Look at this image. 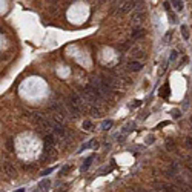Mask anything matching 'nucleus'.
Masks as SVG:
<instances>
[{"instance_id": "14", "label": "nucleus", "mask_w": 192, "mask_h": 192, "mask_svg": "<svg viewBox=\"0 0 192 192\" xmlns=\"http://www.w3.org/2000/svg\"><path fill=\"white\" fill-rule=\"evenodd\" d=\"M88 114H91L92 117H100V115H102V112H100V109H98V106H89Z\"/></svg>"}, {"instance_id": "19", "label": "nucleus", "mask_w": 192, "mask_h": 192, "mask_svg": "<svg viewBox=\"0 0 192 192\" xmlns=\"http://www.w3.org/2000/svg\"><path fill=\"white\" fill-rule=\"evenodd\" d=\"M171 40H172V31H168V33L164 34V37H163V43H164V45H168Z\"/></svg>"}, {"instance_id": "36", "label": "nucleus", "mask_w": 192, "mask_h": 192, "mask_svg": "<svg viewBox=\"0 0 192 192\" xmlns=\"http://www.w3.org/2000/svg\"><path fill=\"white\" fill-rule=\"evenodd\" d=\"M112 2H117V0H112Z\"/></svg>"}, {"instance_id": "1", "label": "nucleus", "mask_w": 192, "mask_h": 192, "mask_svg": "<svg viewBox=\"0 0 192 192\" xmlns=\"http://www.w3.org/2000/svg\"><path fill=\"white\" fill-rule=\"evenodd\" d=\"M69 102H71L76 108L80 111V114H85V112H88V109H89V106H88V103L85 102V100L80 97L78 94H76V92H72L71 95H69Z\"/></svg>"}, {"instance_id": "31", "label": "nucleus", "mask_w": 192, "mask_h": 192, "mask_svg": "<svg viewBox=\"0 0 192 192\" xmlns=\"http://www.w3.org/2000/svg\"><path fill=\"white\" fill-rule=\"evenodd\" d=\"M15 192H25V188H22V189H17Z\"/></svg>"}, {"instance_id": "20", "label": "nucleus", "mask_w": 192, "mask_h": 192, "mask_svg": "<svg viewBox=\"0 0 192 192\" xmlns=\"http://www.w3.org/2000/svg\"><path fill=\"white\" fill-rule=\"evenodd\" d=\"M177 58H178V52L175 51V49H172V51H171V54H169V62L174 63L175 60H177Z\"/></svg>"}, {"instance_id": "12", "label": "nucleus", "mask_w": 192, "mask_h": 192, "mask_svg": "<svg viewBox=\"0 0 192 192\" xmlns=\"http://www.w3.org/2000/svg\"><path fill=\"white\" fill-rule=\"evenodd\" d=\"M49 186H51L49 180H42L39 183V186H37V189H39V191H46V189H49Z\"/></svg>"}, {"instance_id": "28", "label": "nucleus", "mask_w": 192, "mask_h": 192, "mask_svg": "<svg viewBox=\"0 0 192 192\" xmlns=\"http://www.w3.org/2000/svg\"><path fill=\"white\" fill-rule=\"evenodd\" d=\"M154 140H155V137H154V135H149V137L146 138V143H148V145H152Z\"/></svg>"}, {"instance_id": "34", "label": "nucleus", "mask_w": 192, "mask_h": 192, "mask_svg": "<svg viewBox=\"0 0 192 192\" xmlns=\"http://www.w3.org/2000/svg\"><path fill=\"white\" fill-rule=\"evenodd\" d=\"M34 192H39V191H37V189H35V191H34Z\"/></svg>"}, {"instance_id": "5", "label": "nucleus", "mask_w": 192, "mask_h": 192, "mask_svg": "<svg viewBox=\"0 0 192 192\" xmlns=\"http://www.w3.org/2000/svg\"><path fill=\"white\" fill-rule=\"evenodd\" d=\"M126 68L129 69L131 72H140L143 69V65H141V62H138V60H131V62H128Z\"/></svg>"}, {"instance_id": "17", "label": "nucleus", "mask_w": 192, "mask_h": 192, "mask_svg": "<svg viewBox=\"0 0 192 192\" xmlns=\"http://www.w3.org/2000/svg\"><path fill=\"white\" fill-rule=\"evenodd\" d=\"M112 125H114L112 120H105L103 123H102V129H103V131H108V129H111V128H112Z\"/></svg>"}, {"instance_id": "2", "label": "nucleus", "mask_w": 192, "mask_h": 192, "mask_svg": "<svg viewBox=\"0 0 192 192\" xmlns=\"http://www.w3.org/2000/svg\"><path fill=\"white\" fill-rule=\"evenodd\" d=\"M91 85L97 88V91L100 92V95H102L103 98H108L109 95H111V92H112V89H111V88L108 86V85H105V83H103V80L100 78V77H97V78H92V82H91Z\"/></svg>"}, {"instance_id": "7", "label": "nucleus", "mask_w": 192, "mask_h": 192, "mask_svg": "<svg viewBox=\"0 0 192 192\" xmlns=\"http://www.w3.org/2000/svg\"><path fill=\"white\" fill-rule=\"evenodd\" d=\"M145 34H146V31H145V28L143 26H135L134 29H132V39H141V37H145Z\"/></svg>"}, {"instance_id": "30", "label": "nucleus", "mask_w": 192, "mask_h": 192, "mask_svg": "<svg viewBox=\"0 0 192 192\" xmlns=\"http://www.w3.org/2000/svg\"><path fill=\"white\" fill-rule=\"evenodd\" d=\"M164 8H166V11H171V5H169V2L164 3Z\"/></svg>"}, {"instance_id": "9", "label": "nucleus", "mask_w": 192, "mask_h": 192, "mask_svg": "<svg viewBox=\"0 0 192 192\" xmlns=\"http://www.w3.org/2000/svg\"><path fill=\"white\" fill-rule=\"evenodd\" d=\"M94 155H89L86 160H85V162H83V164H82V171H83V172H85V171H88L89 168H91V164H92V162H94Z\"/></svg>"}, {"instance_id": "35", "label": "nucleus", "mask_w": 192, "mask_h": 192, "mask_svg": "<svg viewBox=\"0 0 192 192\" xmlns=\"http://www.w3.org/2000/svg\"><path fill=\"white\" fill-rule=\"evenodd\" d=\"M0 33H2V28H0Z\"/></svg>"}, {"instance_id": "32", "label": "nucleus", "mask_w": 192, "mask_h": 192, "mask_svg": "<svg viewBox=\"0 0 192 192\" xmlns=\"http://www.w3.org/2000/svg\"><path fill=\"white\" fill-rule=\"evenodd\" d=\"M57 192H65V189H60V191H57Z\"/></svg>"}, {"instance_id": "11", "label": "nucleus", "mask_w": 192, "mask_h": 192, "mask_svg": "<svg viewBox=\"0 0 192 192\" xmlns=\"http://www.w3.org/2000/svg\"><path fill=\"white\" fill-rule=\"evenodd\" d=\"M143 17H145V12H143V11H137V9H135V12L132 14V20L137 22V23H140L143 20Z\"/></svg>"}, {"instance_id": "26", "label": "nucleus", "mask_w": 192, "mask_h": 192, "mask_svg": "<svg viewBox=\"0 0 192 192\" xmlns=\"http://www.w3.org/2000/svg\"><path fill=\"white\" fill-rule=\"evenodd\" d=\"M184 145H186V148H188V149H192V138H191V137L186 138V143H184Z\"/></svg>"}, {"instance_id": "25", "label": "nucleus", "mask_w": 192, "mask_h": 192, "mask_svg": "<svg viewBox=\"0 0 192 192\" xmlns=\"http://www.w3.org/2000/svg\"><path fill=\"white\" fill-rule=\"evenodd\" d=\"M52 172H54V168H48V169H45V171H42L40 174L45 177V175H49V174H52Z\"/></svg>"}, {"instance_id": "8", "label": "nucleus", "mask_w": 192, "mask_h": 192, "mask_svg": "<svg viewBox=\"0 0 192 192\" xmlns=\"http://www.w3.org/2000/svg\"><path fill=\"white\" fill-rule=\"evenodd\" d=\"M132 55H134V60H141V58L146 57V51L140 49V48H134L132 49Z\"/></svg>"}, {"instance_id": "13", "label": "nucleus", "mask_w": 192, "mask_h": 192, "mask_svg": "<svg viewBox=\"0 0 192 192\" xmlns=\"http://www.w3.org/2000/svg\"><path fill=\"white\" fill-rule=\"evenodd\" d=\"M132 129H135V123H129V125H126L125 128H121V135H126V134H129V132H132Z\"/></svg>"}, {"instance_id": "4", "label": "nucleus", "mask_w": 192, "mask_h": 192, "mask_svg": "<svg viewBox=\"0 0 192 192\" xmlns=\"http://www.w3.org/2000/svg\"><path fill=\"white\" fill-rule=\"evenodd\" d=\"M57 155V149L54 146H45L43 152H42V162H45V160H54Z\"/></svg>"}, {"instance_id": "33", "label": "nucleus", "mask_w": 192, "mask_h": 192, "mask_svg": "<svg viewBox=\"0 0 192 192\" xmlns=\"http://www.w3.org/2000/svg\"><path fill=\"white\" fill-rule=\"evenodd\" d=\"M191 128H192V117H191Z\"/></svg>"}, {"instance_id": "29", "label": "nucleus", "mask_w": 192, "mask_h": 192, "mask_svg": "<svg viewBox=\"0 0 192 192\" xmlns=\"http://www.w3.org/2000/svg\"><path fill=\"white\" fill-rule=\"evenodd\" d=\"M140 105H141L140 100H135V102H132V103H131V108H138Z\"/></svg>"}, {"instance_id": "6", "label": "nucleus", "mask_w": 192, "mask_h": 192, "mask_svg": "<svg viewBox=\"0 0 192 192\" xmlns=\"http://www.w3.org/2000/svg\"><path fill=\"white\" fill-rule=\"evenodd\" d=\"M3 172L6 174L9 178L15 177V169H14V166H12V163H9V162H5V163H3Z\"/></svg>"}, {"instance_id": "24", "label": "nucleus", "mask_w": 192, "mask_h": 192, "mask_svg": "<svg viewBox=\"0 0 192 192\" xmlns=\"http://www.w3.org/2000/svg\"><path fill=\"white\" fill-rule=\"evenodd\" d=\"M171 115H172L174 119H180V117H181V112H180L178 109H172V111H171Z\"/></svg>"}, {"instance_id": "23", "label": "nucleus", "mask_w": 192, "mask_h": 192, "mask_svg": "<svg viewBox=\"0 0 192 192\" xmlns=\"http://www.w3.org/2000/svg\"><path fill=\"white\" fill-rule=\"evenodd\" d=\"M91 128H92V121H91V120H85L83 121V129H91Z\"/></svg>"}, {"instance_id": "18", "label": "nucleus", "mask_w": 192, "mask_h": 192, "mask_svg": "<svg viewBox=\"0 0 192 192\" xmlns=\"http://www.w3.org/2000/svg\"><path fill=\"white\" fill-rule=\"evenodd\" d=\"M172 5L177 11H183V2L181 0H172Z\"/></svg>"}, {"instance_id": "27", "label": "nucleus", "mask_w": 192, "mask_h": 192, "mask_svg": "<svg viewBox=\"0 0 192 192\" xmlns=\"http://www.w3.org/2000/svg\"><path fill=\"white\" fill-rule=\"evenodd\" d=\"M166 148H168V151H172V149L175 148V145H174V141H168V145H166Z\"/></svg>"}, {"instance_id": "10", "label": "nucleus", "mask_w": 192, "mask_h": 192, "mask_svg": "<svg viewBox=\"0 0 192 192\" xmlns=\"http://www.w3.org/2000/svg\"><path fill=\"white\" fill-rule=\"evenodd\" d=\"M158 94L162 95V97L168 98V97H169V85H168V83H166V85H163V86L158 89Z\"/></svg>"}, {"instance_id": "22", "label": "nucleus", "mask_w": 192, "mask_h": 192, "mask_svg": "<svg viewBox=\"0 0 192 192\" xmlns=\"http://www.w3.org/2000/svg\"><path fill=\"white\" fill-rule=\"evenodd\" d=\"M162 189L166 191V192H178L174 186H171V184H162Z\"/></svg>"}, {"instance_id": "21", "label": "nucleus", "mask_w": 192, "mask_h": 192, "mask_svg": "<svg viewBox=\"0 0 192 192\" xmlns=\"http://www.w3.org/2000/svg\"><path fill=\"white\" fill-rule=\"evenodd\" d=\"M71 169H72L71 166H63L60 169V172H58V175H60V177H65L66 174H69V171H71Z\"/></svg>"}, {"instance_id": "16", "label": "nucleus", "mask_w": 192, "mask_h": 192, "mask_svg": "<svg viewBox=\"0 0 192 192\" xmlns=\"http://www.w3.org/2000/svg\"><path fill=\"white\" fill-rule=\"evenodd\" d=\"M181 35H183V39L184 40H189V28L186 25H181Z\"/></svg>"}, {"instance_id": "15", "label": "nucleus", "mask_w": 192, "mask_h": 192, "mask_svg": "<svg viewBox=\"0 0 192 192\" xmlns=\"http://www.w3.org/2000/svg\"><path fill=\"white\" fill-rule=\"evenodd\" d=\"M55 145V138L52 134H48L45 135V146H54Z\"/></svg>"}, {"instance_id": "3", "label": "nucleus", "mask_w": 192, "mask_h": 192, "mask_svg": "<svg viewBox=\"0 0 192 192\" xmlns=\"http://www.w3.org/2000/svg\"><path fill=\"white\" fill-rule=\"evenodd\" d=\"M134 5H135V0H123V2L120 3V6L119 9H117V14L119 15H123L126 12H129L132 8H134Z\"/></svg>"}]
</instances>
